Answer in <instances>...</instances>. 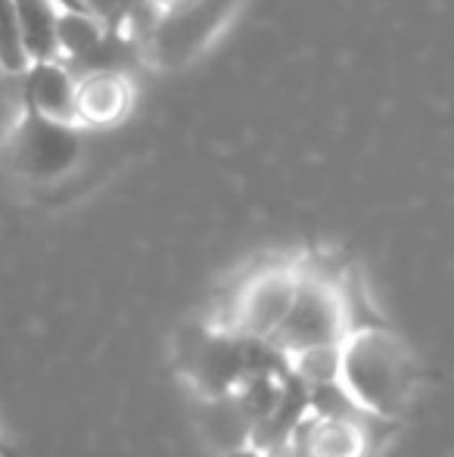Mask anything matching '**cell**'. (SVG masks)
Wrapping results in <instances>:
<instances>
[{"instance_id":"1","label":"cell","mask_w":454,"mask_h":457,"mask_svg":"<svg viewBox=\"0 0 454 457\" xmlns=\"http://www.w3.org/2000/svg\"><path fill=\"white\" fill-rule=\"evenodd\" d=\"M417 361L405 339L383 327L349 330L340 343L336 386L367 417H401L417 392Z\"/></svg>"},{"instance_id":"2","label":"cell","mask_w":454,"mask_h":457,"mask_svg":"<svg viewBox=\"0 0 454 457\" xmlns=\"http://www.w3.org/2000/svg\"><path fill=\"white\" fill-rule=\"evenodd\" d=\"M345 333H349V318H345L340 289L324 277L299 271L290 308L271 330V337L265 339V345L277 355L290 358L296 352L315 349V345L340 343Z\"/></svg>"},{"instance_id":"3","label":"cell","mask_w":454,"mask_h":457,"mask_svg":"<svg viewBox=\"0 0 454 457\" xmlns=\"http://www.w3.org/2000/svg\"><path fill=\"white\" fill-rule=\"evenodd\" d=\"M85 140L72 121L25 112L10 140V162L29 181H54L78 165Z\"/></svg>"},{"instance_id":"4","label":"cell","mask_w":454,"mask_h":457,"mask_svg":"<svg viewBox=\"0 0 454 457\" xmlns=\"http://www.w3.org/2000/svg\"><path fill=\"white\" fill-rule=\"evenodd\" d=\"M299 268H268V271L255 274L246 283L236 305L230 312V339H255L265 343L271 330L280 324V318L290 308V299L296 293Z\"/></svg>"},{"instance_id":"5","label":"cell","mask_w":454,"mask_h":457,"mask_svg":"<svg viewBox=\"0 0 454 457\" xmlns=\"http://www.w3.org/2000/svg\"><path fill=\"white\" fill-rule=\"evenodd\" d=\"M234 10V0H175L159 10V22L153 25V50H159L165 62L187 60L194 50L209 41L215 29Z\"/></svg>"},{"instance_id":"6","label":"cell","mask_w":454,"mask_h":457,"mask_svg":"<svg viewBox=\"0 0 454 457\" xmlns=\"http://www.w3.org/2000/svg\"><path fill=\"white\" fill-rule=\"evenodd\" d=\"M296 457H364L367 454V436L364 427L349 414H330L315 411L302 417L286 436Z\"/></svg>"},{"instance_id":"7","label":"cell","mask_w":454,"mask_h":457,"mask_svg":"<svg viewBox=\"0 0 454 457\" xmlns=\"http://www.w3.org/2000/svg\"><path fill=\"white\" fill-rule=\"evenodd\" d=\"M25 103L31 112L47 115L56 121H78V79L72 69H66L60 60H41L25 66Z\"/></svg>"},{"instance_id":"8","label":"cell","mask_w":454,"mask_h":457,"mask_svg":"<svg viewBox=\"0 0 454 457\" xmlns=\"http://www.w3.org/2000/svg\"><path fill=\"white\" fill-rule=\"evenodd\" d=\"M78 121L91 125H106L115 121L128 106V85L121 81L119 72H87L78 79Z\"/></svg>"},{"instance_id":"9","label":"cell","mask_w":454,"mask_h":457,"mask_svg":"<svg viewBox=\"0 0 454 457\" xmlns=\"http://www.w3.org/2000/svg\"><path fill=\"white\" fill-rule=\"evenodd\" d=\"M16 6L19 37L29 62L60 60V44H56V6L47 0H12Z\"/></svg>"},{"instance_id":"10","label":"cell","mask_w":454,"mask_h":457,"mask_svg":"<svg viewBox=\"0 0 454 457\" xmlns=\"http://www.w3.org/2000/svg\"><path fill=\"white\" fill-rule=\"evenodd\" d=\"M106 31L110 29L94 12H78V10L56 12V44H60V56H66L69 62L91 54L106 37Z\"/></svg>"},{"instance_id":"11","label":"cell","mask_w":454,"mask_h":457,"mask_svg":"<svg viewBox=\"0 0 454 457\" xmlns=\"http://www.w3.org/2000/svg\"><path fill=\"white\" fill-rule=\"evenodd\" d=\"M340 343L315 345V349L296 352V355H290L286 361H290L293 373H296L305 386H311V389L330 386V383H336V373H340Z\"/></svg>"},{"instance_id":"12","label":"cell","mask_w":454,"mask_h":457,"mask_svg":"<svg viewBox=\"0 0 454 457\" xmlns=\"http://www.w3.org/2000/svg\"><path fill=\"white\" fill-rule=\"evenodd\" d=\"M25 66H29V56H25L22 37H19L16 6L12 0H0V69L22 75Z\"/></svg>"},{"instance_id":"13","label":"cell","mask_w":454,"mask_h":457,"mask_svg":"<svg viewBox=\"0 0 454 457\" xmlns=\"http://www.w3.org/2000/svg\"><path fill=\"white\" fill-rule=\"evenodd\" d=\"M85 6L106 25L110 31H128L140 10H150L153 0H85ZM156 10V6H153Z\"/></svg>"},{"instance_id":"14","label":"cell","mask_w":454,"mask_h":457,"mask_svg":"<svg viewBox=\"0 0 454 457\" xmlns=\"http://www.w3.org/2000/svg\"><path fill=\"white\" fill-rule=\"evenodd\" d=\"M221 457H268V454L261 452L259 445H243V448H234V452H225Z\"/></svg>"},{"instance_id":"15","label":"cell","mask_w":454,"mask_h":457,"mask_svg":"<svg viewBox=\"0 0 454 457\" xmlns=\"http://www.w3.org/2000/svg\"><path fill=\"white\" fill-rule=\"evenodd\" d=\"M47 4H54L56 10H78V12H91L85 6V0H47Z\"/></svg>"},{"instance_id":"16","label":"cell","mask_w":454,"mask_h":457,"mask_svg":"<svg viewBox=\"0 0 454 457\" xmlns=\"http://www.w3.org/2000/svg\"><path fill=\"white\" fill-rule=\"evenodd\" d=\"M175 0H153V6H159V10H165V6H171Z\"/></svg>"},{"instance_id":"17","label":"cell","mask_w":454,"mask_h":457,"mask_svg":"<svg viewBox=\"0 0 454 457\" xmlns=\"http://www.w3.org/2000/svg\"><path fill=\"white\" fill-rule=\"evenodd\" d=\"M0 457H4V445H0Z\"/></svg>"},{"instance_id":"18","label":"cell","mask_w":454,"mask_h":457,"mask_svg":"<svg viewBox=\"0 0 454 457\" xmlns=\"http://www.w3.org/2000/svg\"><path fill=\"white\" fill-rule=\"evenodd\" d=\"M0 445H4V439H0Z\"/></svg>"}]
</instances>
